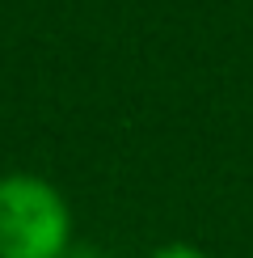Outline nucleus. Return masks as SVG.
Masks as SVG:
<instances>
[{
	"mask_svg": "<svg viewBox=\"0 0 253 258\" xmlns=\"http://www.w3.org/2000/svg\"><path fill=\"white\" fill-rule=\"evenodd\" d=\"M63 258H105V254H101V250H84V245H68Z\"/></svg>",
	"mask_w": 253,
	"mask_h": 258,
	"instance_id": "nucleus-3",
	"label": "nucleus"
},
{
	"mask_svg": "<svg viewBox=\"0 0 253 258\" xmlns=\"http://www.w3.org/2000/svg\"><path fill=\"white\" fill-rule=\"evenodd\" d=\"M148 258H207L198 245H190V241H169V245H156Z\"/></svg>",
	"mask_w": 253,
	"mask_h": 258,
	"instance_id": "nucleus-2",
	"label": "nucleus"
},
{
	"mask_svg": "<svg viewBox=\"0 0 253 258\" xmlns=\"http://www.w3.org/2000/svg\"><path fill=\"white\" fill-rule=\"evenodd\" d=\"M72 245V208L38 174H0V258H63Z\"/></svg>",
	"mask_w": 253,
	"mask_h": 258,
	"instance_id": "nucleus-1",
	"label": "nucleus"
}]
</instances>
